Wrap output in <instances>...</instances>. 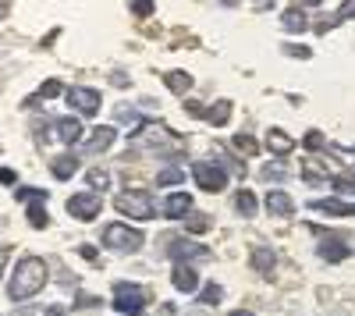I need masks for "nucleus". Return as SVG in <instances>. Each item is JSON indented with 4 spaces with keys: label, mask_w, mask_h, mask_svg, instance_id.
Masks as SVG:
<instances>
[{
    "label": "nucleus",
    "mask_w": 355,
    "mask_h": 316,
    "mask_svg": "<svg viewBox=\"0 0 355 316\" xmlns=\"http://www.w3.org/2000/svg\"><path fill=\"white\" fill-rule=\"evenodd\" d=\"M114 207H117V213H125V217H132V220H153V199H150V192H142V188H135V192H121L114 199Z\"/></svg>",
    "instance_id": "obj_2"
},
{
    "label": "nucleus",
    "mask_w": 355,
    "mask_h": 316,
    "mask_svg": "<svg viewBox=\"0 0 355 316\" xmlns=\"http://www.w3.org/2000/svg\"><path fill=\"white\" fill-rule=\"evenodd\" d=\"M234 150L245 153V157H256V153H259V142H256L252 135H234Z\"/></svg>",
    "instance_id": "obj_27"
},
{
    "label": "nucleus",
    "mask_w": 355,
    "mask_h": 316,
    "mask_svg": "<svg viewBox=\"0 0 355 316\" xmlns=\"http://www.w3.org/2000/svg\"><path fill=\"white\" fill-rule=\"evenodd\" d=\"M266 210H270L274 217H291L295 213V199L284 188H270L266 192Z\"/></svg>",
    "instance_id": "obj_13"
},
{
    "label": "nucleus",
    "mask_w": 355,
    "mask_h": 316,
    "mask_svg": "<svg viewBox=\"0 0 355 316\" xmlns=\"http://www.w3.org/2000/svg\"><path fill=\"white\" fill-rule=\"evenodd\" d=\"M274 4H277V0H256L252 8H256V11H266V8H274Z\"/></svg>",
    "instance_id": "obj_40"
},
{
    "label": "nucleus",
    "mask_w": 355,
    "mask_h": 316,
    "mask_svg": "<svg viewBox=\"0 0 355 316\" xmlns=\"http://www.w3.org/2000/svg\"><path fill=\"white\" fill-rule=\"evenodd\" d=\"M334 188H338L341 195H355V170H345V175H338V178H334Z\"/></svg>",
    "instance_id": "obj_29"
},
{
    "label": "nucleus",
    "mask_w": 355,
    "mask_h": 316,
    "mask_svg": "<svg viewBox=\"0 0 355 316\" xmlns=\"http://www.w3.org/2000/svg\"><path fill=\"white\" fill-rule=\"evenodd\" d=\"M281 25L288 28V33H306V28H309L306 8H299V4H295V8H288V11H284V18H281Z\"/></svg>",
    "instance_id": "obj_18"
},
{
    "label": "nucleus",
    "mask_w": 355,
    "mask_h": 316,
    "mask_svg": "<svg viewBox=\"0 0 355 316\" xmlns=\"http://www.w3.org/2000/svg\"><path fill=\"white\" fill-rule=\"evenodd\" d=\"M263 178H266V182H274V178L281 182V178H284V167H281V164H266V167H263Z\"/></svg>",
    "instance_id": "obj_35"
},
{
    "label": "nucleus",
    "mask_w": 355,
    "mask_h": 316,
    "mask_svg": "<svg viewBox=\"0 0 355 316\" xmlns=\"http://www.w3.org/2000/svg\"><path fill=\"white\" fill-rule=\"evenodd\" d=\"M224 299V288H220V284L214 281V284H206V288H202V295H199V302L202 306H217Z\"/></svg>",
    "instance_id": "obj_28"
},
{
    "label": "nucleus",
    "mask_w": 355,
    "mask_h": 316,
    "mask_svg": "<svg viewBox=\"0 0 355 316\" xmlns=\"http://www.w3.org/2000/svg\"><path fill=\"white\" fill-rule=\"evenodd\" d=\"M202 118L210 121V125H227L231 121V103L227 100H217V103H210L202 110Z\"/></svg>",
    "instance_id": "obj_21"
},
{
    "label": "nucleus",
    "mask_w": 355,
    "mask_h": 316,
    "mask_svg": "<svg viewBox=\"0 0 355 316\" xmlns=\"http://www.w3.org/2000/svg\"><path fill=\"white\" fill-rule=\"evenodd\" d=\"M316 4H323V0H299V8H316Z\"/></svg>",
    "instance_id": "obj_43"
},
{
    "label": "nucleus",
    "mask_w": 355,
    "mask_h": 316,
    "mask_svg": "<svg viewBox=\"0 0 355 316\" xmlns=\"http://www.w3.org/2000/svg\"><path fill=\"white\" fill-rule=\"evenodd\" d=\"M323 146H327V139H323L320 132H309V135H306V150L316 153V150H323Z\"/></svg>",
    "instance_id": "obj_34"
},
{
    "label": "nucleus",
    "mask_w": 355,
    "mask_h": 316,
    "mask_svg": "<svg viewBox=\"0 0 355 316\" xmlns=\"http://www.w3.org/2000/svg\"><path fill=\"white\" fill-rule=\"evenodd\" d=\"M302 178L309 185H323V182H331V167L323 160H302Z\"/></svg>",
    "instance_id": "obj_17"
},
{
    "label": "nucleus",
    "mask_w": 355,
    "mask_h": 316,
    "mask_svg": "<svg viewBox=\"0 0 355 316\" xmlns=\"http://www.w3.org/2000/svg\"><path fill=\"white\" fill-rule=\"evenodd\" d=\"M15 316H64V306H25Z\"/></svg>",
    "instance_id": "obj_25"
},
{
    "label": "nucleus",
    "mask_w": 355,
    "mask_h": 316,
    "mask_svg": "<svg viewBox=\"0 0 355 316\" xmlns=\"http://www.w3.org/2000/svg\"><path fill=\"white\" fill-rule=\"evenodd\" d=\"M316 252H320L327 263H341L345 256H348V245H345V238H341V235H323Z\"/></svg>",
    "instance_id": "obj_11"
},
{
    "label": "nucleus",
    "mask_w": 355,
    "mask_h": 316,
    "mask_svg": "<svg viewBox=\"0 0 355 316\" xmlns=\"http://www.w3.org/2000/svg\"><path fill=\"white\" fill-rule=\"evenodd\" d=\"M100 210H103L100 192H75V195L68 199V213H71L75 220H93V217H100Z\"/></svg>",
    "instance_id": "obj_6"
},
{
    "label": "nucleus",
    "mask_w": 355,
    "mask_h": 316,
    "mask_svg": "<svg viewBox=\"0 0 355 316\" xmlns=\"http://www.w3.org/2000/svg\"><path fill=\"white\" fill-rule=\"evenodd\" d=\"M146 302H150V295H146V288H139V284H128V281L114 284V306H117V313L139 316L146 309Z\"/></svg>",
    "instance_id": "obj_3"
},
{
    "label": "nucleus",
    "mask_w": 355,
    "mask_h": 316,
    "mask_svg": "<svg viewBox=\"0 0 355 316\" xmlns=\"http://www.w3.org/2000/svg\"><path fill=\"white\" fill-rule=\"evenodd\" d=\"M46 284V263L40 260V256H25V260H18L15 274H11V284H8V295L15 302H25L43 292Z\"/></svg>",
    "instance_id": "obj_1"
},
{
    "label": "nucleus",
    "mask_w": 355,
    "mask_h": 316,
    "mask_svg": "<svg viewBox=\"0 0 355 316\" xmlns=\"http://www.w3.org/2000/svg\"><path fill=\"white\" fill-rule=\"evenodd\" d=\"M75 170H78V157H71V153H61V157L50 160V175H53L57 182H68Z\"/></svg>",
    "instance_id": "obj_16"
},
{
    "label": "nucleus",
    "mask_w": 355,
    "mask_h": 316,
    "mask_svg": "<svg viewBox=\"0 0 355 316\" xmlns=\"http://www.w3.org/2000/svg\"><path fill=\"white\" fill-rule=\"evenodd\" d=\"M192 178H196V185L206 188V192H220V188L227 185V170H224L220 164H210V160H196V164H192Z\"/></svg>",
    "instance_id": "obj_5"
},
{
    "label": "nucleus",
    "mask_w": 355,
    "mask_h": 316,
    "mask_svg": "<svg viewBox=\"0 0 355 316\" xmlns=\"http://www.w3.org/2000/svg\"><path fill=\"white\" fill-rule=\"evenodd\" d=\"M227 316H252V313H245V309H234V313H227Z\"/></svg>",
    "instance_id": "obj_44"
},
{
    "label": "nucleus",
    "mask_w": 355,
    "mask_h": 316,
    "mask_svg": "<svg viewBox=\"0 0 355 316\" xmlns=\"http://www.w3.org/2000/svg\"><path fill=\"white\" fill-rule=\"evenodd\" d=\"M4 267H8V249H0V277H4Z\"/></svg>",
    "instance_id": "obj_42"
},
{
    "label": "nucleus",
    "mask_w": 355,
    "mask_h": 316,
    "mask_svg": "<svg viewBox=\"0 0 355 316\" xmlns=\"http://www.w3.org/2000/svg\"><path fill=\"white\" fill-rule=\"evenodd\" d=\"M266 150L277 153V157H284V153L295 150V142H291V135H284L281 128H270V132H266Z\"/></svg>",
    "instance_id": "obj_19"
},
{
    "label": "nucleus",
    "mask_w": 355,
    "mask_h": 316,
    "mask_svg": "<svg viewBox=\"0 0 355 316\" xmlns=\"http://www.w3.org/2000/svg\"><path fill=\"white\" fill-rule=\"evenodd\" d=\"M157 182H160V185H178V182H185V170H182V167H164Z\"/></svg>",
    "instance_id": "obj_30"
},
{
    "label": "nucleus",
    "mask_w": 355,
    "mask_h": 316,
    "mask_svg": "<svg viewBox=\"0 0 355 316\" xmlns=\"http://www.w3.org/2000/svg\"><path fill=\"white\" fill-rule=\"evenodd\" d=\"M210 224H214V220L206 217V213H196V217L189 220V231H192V235H202V231H210Z\"/></svg>",
    "instance_id": "obj_31"
},
{
    "label": "nucleus",
    "mask_w": 355,
    "mask_h": 316,
    "mask_svg": "<svg viewBox=\"0 0 355 316\" xmlns=\"http://www.w3.org/2000/svg\"><path fill=\"white\" fill-rule=\"evenodd\" d=\"M171 281H174V288H178V292H189V295H192V292L199 288V274H196V270H192L189 263H178V267H174V277H171Z\"/></svg>",
    "instance_id": "obj_15"
},
{
    "label": "nucleus",
    "mask_w": 355,
    "mask_h": 316,
    "mask_svg": "<svg viewBox=\"0 0 355 316\" xmlns=\"http://www.w3.org/2000/svg\"><path fill=\"white\" fill-rule=\"evenodd\" d=\"M114 139H117V128L100 125V128H93V135H85V139H82V146H85L89 153H103V150L114 146Z\"/></svg>",
    "instance_id": "obj_10"
},
{
    "label": "nucleus",
    "mask_w": 355,
    "mask_h": 316,
    "mask_svg": "<svg viewBox=\"0 0 355 316\" xmlns=\"http://www.w3.org/2000/svg\"><path fill=\"white\" fill-rule=\"evenodd\" d=\"M313 210H320V213H334V217H352V207H345L341 199H316Z\"/></svg>",
    "instance_id": "obj_22"
},
{
    "label": "nucleus",
    "mask_w": 355,
    "mask_h": 316,
    "mask_svg": "<svg viewBox=\"0 0 355 316\" xmlns=\"http://www.w3.org/2000/svg\"><path fill=\"white\" fill-rule=\"evenodd\" d=\"M249 263H252V270L256 274H263V277H274V249L270 245H252V252H249Z\"/></svg>",
    "instance_id": "obj_12"
},
{
    "label": "nucleus",
    "mask_w": 355,
    "mask_h": 316,
    "mask_svg": "<svg viewBox=\"0 0 355 316\" xmlns=\"http://www.w3.org/2000/svg\"><path fill=\"white\" fill-rule=\"evenodd\" d=\"M338 21H348V18H355V0H345V4H341V11L334 15Z\"/></svg>",
    "instance_id": "obj_36"
},
{
    "label": "nucleus",
    "mask_w": 355,
    "mask_h": 316,
    "mask_svg": "<svg viewBox=\"0 0 355 316\" xmlns=\"http://www.w3.org/2000/svg\"><path fill=\"white\" fill-rule=\"evenodd\" d=\"M164 82H167V89H171V93H178V96H185V93L192 89V75H189V71H178V68H174V71H167V75H164Z\"/></svg>",
    "instance_id": "obj_20"
},
{
    "label": "nucleus",
    "mask_w": 355,
    "mask_h": 316,
    "mask_svg": "<svg viewBox=\"0 0 355 316\" xmlns=\"http://www.w3.org/2000/svg\"><path fill=\"white\" fill-rule=\"evenodd\" d=\"M53 96H61V82H57V78H50V82H43V85H40V93L25 100V107H36L40 100H53Z\"/></svg>",
    "instance_id": "obj_23"
},
{
    "label": "nucleus",
    "mask_w": 355,
    "mask_h": 316,
    "mask_svg": "<svg viewBox=\"0 0 355 316\" xmlns=\"http://www.w3.org/2000/svg\"><path fill=\"white\" fill-rule=\"evenodd\" d=\"M53 139L64 142V146H75V142L85 139V128L78 125V118H57L53 121Z\"/></svg>",
    "instance_id": "obj_9"
},
{
    "label": "nucleus",
    "mask_w": 355,
    "mask_h": 316,
    "mask_svg": "<svg viewBox=\"0 0 355 316\" xmlns=\"http://www.w3.org/2000/svg\"><path fill=\"white\" fill-rule=\"evenodd\" d=\"M189 210H192V195L189 192H174V195L164 199V217H171V220L185 217Z\"/></svg>",
    "instance_id": "obj_14"
},
{
    "label": "nucleus",
    "mask_w": 355,
    "mask_h": 316,
    "mask_svg": "<svg viewBox=\"0 0 355 316\" xmlns=\"http://www.w3.org/2000/svg\"><path fill=\"white\" fill-rule=\"evenodd\" d=\"M171 260H178V263H185V260H206L210 256V249H202V245H196V242H189V238H167V249H164Z\"/></svg>",
    "instance_id": "obj_7"
},
{
    "label": "nucleus",
    "mask_w": 355,
    "mask_h": 316,
    "mask_svg": "<svg viewBox=\"0 0 355 316\" xmlns=\"http://www.w3.org/2000/svg\"><path fill=\"white\" fill-rule=\"evenodd\" d=\"M132 15L135 18H150L153 15V0H132Z\"/></svg>",
    "instance_id": "obj_33"
},
{
    "label": "nucleus",
    "mask_w": 355,
    "mask_h": 316,
    "mask_svg": "<svg viewBox=\"0 0 355 316\" xmlns=\"http://www.w3.org/2000/svg\"><path fill=\"white\" fill-rule=\"evenodd\" d=\"M18 178H15V170L11 167H0V185H15Z\"/></svg>",
    "instance_id": "obj_38"
},
{
    "label": "nucleus",
    "mask_w": 355,
    "mask_h": 316,
    "mask_svg": "<svg viewBox=\"0 0 355 316\" xmlns=\"http://www.w3.org/2000/svg\"><path fill=\"white\" fill-rule=\"evenodd\" d=\"M352 217H355V207H352Z\"/></svg>",
    "instance_id": "obj_45"
},
{
    "label": "nucleus",
    "mask_w": 355,
    "mask_h": 316,
    "mask_svg": "<svg viewBox=\"0 0 355 316\" xmlns=\"http://www.w3.org/2000/svg\"><path fill=\"white\" fill-rule=\"evenodd\" d=\"M142 231H135V227H128V224H107L103 227V245H110V249H117V252H135V249H142Z\"/></svg>",
    "instance_id": "obj_4"
},
{
    "label": "nucleus",
    "mask_w": 355,
    "mask_h": 316,
    "mask_svg": "<svg viewBox=\"0 0 355 316\" xmlns=\"http://www.w3.org/2000/svg\"><path fill=\"white\" fill-rule=\"evenodd\" d=\"M234 207H239L242 217H256V195H252L249 188H242L239 195H234Z\"/></svg>",
    "instance_id": "obj_24"
},
{
    "label": "nucleus",
    "mask_w": 355,
    "mask_h": 316,
    "mask_svg": "<svg viewBox=\"0 0 355 316\" xmlns=\"http://www.w3.org/2000/svg\"><path fill=\"white\" fill-rule=\"evenodd\" d=\"M89 185H93V192H96V188H107V185H110V175H107V170H100V167L89 170Z\"/></svg>",
    "instance_id": "obj_32"
},
{
    "label": "nucleus",
    "mask_w": 355,
    "mask_h": 316,
    "mask_svg": "<svg viewBox=\"0 0 355 316\" xmlns=\"http://www.w3.org/2000/svg\"><path fill=\"white\" fill-rule=\"evenodd\" d=\"M288 53H291V57H302V61L309 57V50H306V46H288Z\"/></svg>",
    "instance_id": "obj_39"
},
{
    "label": "nucleus",
    "mask_w": 355,
    "mask_h": 316,
    "mask_svg": "<svg viewBox=\"0 0 355 316\" xmlns=\"http://www.w3.org/2000/svg\"><path fill=\"white\" fill-rule=\"evenodd\" d=\"M68 103L85 114V118H93V114L100 110V93L96 89H85V85H75V89H68Z\"/></svg>",
    "instance_id": "obj_8"
},
{
    "label": "nucleus",
    "mask_w": 355,
    "mask_h": 316,
    "mask_svg": "<svg viewBox=\"0 0 355 316\" xmlns=\"http://www.w3.org/2000/svg\"><path fill=\"white\" fill-rule=\"evenodd\" d=\"M78 252H82V256H85V260H96V249H93V245H82V249H78Z\"/></svg>",
    "instance_id": "obj_41"
},
{
    "label": "nucleus",
    "mask_w": 355,
    "mask_h": 316,
    "mask_svg": "<svg viewBox=\"0 0 355 316\" xmlns=\"http://www.w3.org/2000/svg\"><path fill=\"white\" fill-rule=\"evenodd\" d=\"M18 199H46L43 188H18Z\"/></svg>",
    "instance_id": "obj_37"
},
{
    "label": "nucleus",
    "mask_w": 355,
    "mask_h": 316,
    "mask_svg": "<svg viewBox=\"0 0 355 316\" xmlns=\"http://www.w3.org/2000/svg\"><path fill=\"white\" fill-rule=\"evenodd\" d=\"M46 210H43V199H33V207H28V224H33L36 227V231H43V227H46Z\"/></svg>",
    "instance_id": "obj_26"
}]
</instances>
